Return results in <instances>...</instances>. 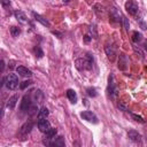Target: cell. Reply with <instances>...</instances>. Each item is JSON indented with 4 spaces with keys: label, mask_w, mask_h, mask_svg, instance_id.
<instances>
[{
    "label": "cell",
    "mask_w": 147,
    "mask_h": 147,
    "mask_svg": "<svg viewBox=\"0 0 147 147\" xmlns=\"http://www.w3.org/2000/svg\"><path fill=\"white\" fill-rule=\"evenodd\" d=\"M91 39H92V37H90L88 34H86V36L84 37V41H85V42H88V41H90Z\"/></svg>",
    "instance_id": "27"
},
{
    "label": "cell",
    "mask_w": 147,
    "mask_h": 147,
    "mask_svg": "<svg viewBox=\"0 0 147 147\" xmlns=\"http://www.w3.org/2000/svg\"><path fill=\"white\" fill-rule=\"evenodd\" d=\"M33 127V123L32 122H25L22 126H21V130H20V133L22 134V136H26L30 131H31V129Z\"/></svg>",
    "instance_id": "11"
},
{
    "label": "cell",
    "mask_w": 147,
    "mask_h": 147,
    "mask_svg": "<svg viewBox=\"0 0 147 147\" xmlns=\"http://www.w3.org/2000/svg\"><path fill=\"white\" fill-rule=\"evenodd\" d=\"M80 117H82L83 119H85V121L90 122V123H93V124H96V123L99 122V119H98L96 115H95L94 113L90 111V110L82 111V113H80Z\"/></svg>",
    "instance_id": "2"
},
{
    "label": "cell",
    "mask_w": 147,
    "mask_h": 147,
    "mask_svg": "<svg viewBox=\"0 0 147 147\" xmlns=\"http://www.w3.org/2000/svg\"><path fill=\"white\" fill-rule=\"evenodd\" d=\"M125 9L130 15H136L138 13L139 7H138V3L134 0H127L125 2Z\"/></svg>",
    "instance_id": "3"
},
{
    "label": "cell",
    "mask_w": 147,
    "mask_h": 147,
    "mask_svg": "<svg viewBox=\"0 0 147 147\" xmlns=\"http://www.w3.org/2000/svg\"><path fill=\"white\" fill-rule=\"evenodd\" d=\"M32 16L34 17V20L36 21H38L39 23H41L42 25H46V26H49V22L45 18V17H42L41 15H39V14H37V13H34V11H32Z\"/></svg>",
    "instance_id": "12"
},
{
    "label": "cell",
    "mask_w": 147,
    "mask_h": 147,
    "mask_svg": "<svg viewBox=\"0 0 147 147\" xmlns=\"http://www.w3.org/2000/svg\"><path fill=\"white\" fill-rule=\"evenodd\" d=\"M127 137L130 138V140H132L134 142H140L141 141V134L136 130H130L127 132Z\"/></svg>",
    "instance_id": "10"
},
{
    "label": "cell",
    "mask_w": 147,
    "mask_h": 147,
    "mask_svg": "<svg viewBox=\"0 0 147 147\" xmlns=\"http://www.w3.org/2000/svg\"><path fill=\"white\" fill-rule=\"evenodd\" d=\"M69 1H71V0H63V2H69Z\"/></svg>",
    "instance_id": "28"
},
{
    "label": "cell",
    "mask_w": 147,
    "mask_h": 147,
    "mask_svg": "<svg viewBox=\"0 0 147 147\" xmlns=\"http://www.w3.org/2000/svg\"><path fill=\"white\" fill-rule=\"evenodd\" d=\"M108 95L110 98H114L115 93H116V87H115V82H114V76L110 75L108 78V88H107Z\"/></svg>",
    "instance_id": "7"
},
{
    "label": "cell",
    "mask_w": 147,
    "mask_h": 147,
    "mask_svg": "<svg viewBox=\"0 0 147 147\" xmlns=\"http://www.w3.org/2000/svg\"><path fill=\"white\" fill-rule=\"evenodd\" d=\"M31 84H32V80H24V82H22V83L20 84V87H21V90H24L25 87L30 86Z\"/></svg>",
    "instance_id": "23"
},
{
    "label": "cell",
    "mask_w": 147,
    "mask_h": 147,
    "mask_svg": "<svg viewBox=\"0 0 147 147\" xmlns=\"http://www.w3.org/2000/svg\"><path fill=\"white\" fill-rule=\"evenodd\" d=\"M15 17L20 21V22H22V23H25L26 22V16H25V14L22 11V10H15Z\"/></svg>",
    "instance_id": "16"
},
{
    "label": "cell",
    "mask_w": 147,
    "mask_h": 147,
    "mask_svg": "<svg viewBox=\"0 0 147 147\" xmlns=\"http://www.w3.org/2000/svg\"><path fill=\"white\" fill-rule=\"evenodd\" d=\"M1 5L3 8H9L10 7V1L9 0H1Z\"/></svg>",
    "instance_id": "24"
},
{
    "label": "cell",
    "mask_w": 147,
    "mask_h": 147,
    "mask_svg": "<svg viewBox=\"0 0 147 147\" xmlns=\"http://www.w3.org/2000/svg\"><path fill=\"white\" fill-rule=\"evenodd\" d=\"M127 64H129V59L126 57L125 54H121L118 59V68L121 70H125L127 68Z\"/></svg>",
    "instance_id": "8"
},
{
    "label": "cell",
    "mask_w": 147,
    "mask_h": 147,
    "mask_svg": "<svg viewBox=\"0 0 147 147\" xmlns=\"http://www.w3.org/2000/svg\"><path fill=\"white\" fill-rule=\"evenodd\" d=\"M56 133H57L56 129H54V127H51L48 131H46V132H45V137H44L45 139H44L42 144H44V145H49V144H51V140H53V139L55 138Z\"/></svg>",
    "instance_id": "5"
},
{
    "label": "cell",
    "mask_w": 147,
    "mask_h": 147,
    "mask_svg": "<svg viewBox=\"0 0 147 147\" xmlns=\"http://www.w3.org/2000/svg\"><path fill=\"white\" fill-rule=\"evenodd\" d=\"M131 116H132V117H133V118H134L137 122H140V123H145V121H144V119H142L140 116H137V115H134V114H131Z\"/></svg>",
    "instance_id": "26"
},
{
    "label": "cell",
    "mask_w": 147,
    "mask_h": 147,
    "mask_svg": "<svg viewBox=\"0 0 147 147\" xmlns=\"http://www.w3.org/2000/svg\"><path fill=\"white\" fill-rule=\"evenodd\" d=\"M16 71H17V74H18L20 76H22V77H31V76H32L31 70H29L28 68H25V67H23V65L16 67Z\"/></svg>",
    "instance_id": "9"
},
{
    "label": "cell",
    "mask_w": 147,
    "mask_h": 147,
    "mask_svg": "<svg viewBox=\"0 0 147 147\" xmlns=\"http://www.w3.org/2000/svg\"><path fill=\"white\" fill-rule=\"evenodd\" d=\"M49 145L51 146H64V139H63V137H57L56 139L51 141Z\"/></svg>",
    "instance_id": "17"
},
{
    "label": "cell",
    "mask_w": 147,
    "mask_h": 147,
    "mask_svg": "<svg viewBox=\"0 0 147 147\" xmlns=\"http://www.w3.org/2000/svg\"><path fill=\"white\" fill-rule=\"evenodd\" d=\"M122 20H123V24H124V28H125L126 30H129V21H127V18H126L125 16H123V17H122Z\"/></svg>",
    "instance_id": "25"
},
{
    "label": "cell",
    "mask_w": 147,
    "mask_h": 147,
    "mask_svg": "<svg viewBox=\"0 0 147 147\" xmlns=\"http://www.w3.org/2000/svg\"><path fill=\"white\" fill-rule=\"evenodd\" d=\"M48 115V109L46 107H42L39 111H38V118H44V117H47Z\"/></svg>",
    "instance_id": "19"
},
{
    "label": "cell",
    "mask_w": 147,
    "mask_h": 147,
    "mask_svg": "<svg viewBox=\"0 0 147 147\" xmlns=\"http://www.w3.org/2000/svg\"><path fill=\"white\" fill-rule=\"evenodd\" d=\"M86 91H87V95H88V96H91V98L96 96V90H95L94 87H88Z\"/></svg>",
    "instance_id": "22"
},
{
    "label": "cell",
    "mask_w": 147,
    "mask_h": 147,
    "mask_svg": "<svg viewBox=\"0 0 147 147\" xmlns=\"http://www.w3.org/2000/svg\"><path fill=\"white\" fill-rule=\"evenodd\" d=\"M33 52H34L36 56H38V57H42V55H44V52L41 51V48H40L39 46H36V47L33 48Z\"/></svg>",
    "instance_id": "21"
},
{
    "label": "cell",
    "mask_w": 147,
    "mask_h": 147,
    "mask_svg": "<svg viewBox=\"0 0 147 147\" xmlns=\"http://www.w3.org/2000/svg\"><path fill=\"white\" fill-rule=\"evenodd\" d=\"M132 40H133L134 42H140V41L142 40V34H141L140 32H138V31L132 32Z\"/></svg>",
    "instance_id": "18"
},
{
    "label": "cell",
    "mask_w": 147,
    "mask_h": 147,
    "mask_svg": "<svg viewBox=\"0 0 147 147\" xmlns=\"http://www.w3.org/2000/svg\"><path fill=\"white\" fill-rule=\"evenodd\" d=\"M65 94H67V98L70 100V102H72V103H76L77 102V93L74 90H71V88L67 90Z\"/></svg>",
    "instance_id": "13"
},
{
    "label": "cell",
    "mask_w": 147,
    "mask_h": 147,
    "mask_svg": "<svg viewBox=\"0 0 147 147\" xmlns=\"http://www.w3.org/2000/svg\"><path fill=\"white\" fill-rule=\"evenodd\" d=\"M17 101H18V95H17V94L10 96V98L8 99V101H7V107H8L9 109H14L15 106H16V103H17Z\"/></svg>",
    "instance_id": "14"
},
{
    "label": "cell",
    "mask_w": 147,
    "mask_h": 147,
    "mask_svg": "<svg viewBox=\"0 0 147 147\" xmlns=\"http://www.w3.org/2000/svg\"><path fill=\"white\" fill-rule=\"evenodd\" d=\"M20 33H21V29L18 26H11L10 28V34L13 37H18Z\"/></svg>",
    "instance_id": "20"
},
{
    "label": "cell",
    "mask_w": 147,
    "mask_h": 147,
    "mask_svg": "<svg viewBox=\"0 0 147 147\" xmlns=\"http://www.w3.org/2000/svg\"><path fill=\"white\" fill-rule=\"evenodd\" d=\"M31 106H32V105H31V98H30V95L25 94V95L22 98V101H21V105H20L21 111H23V113L29 111V109H30Z\"/></svg>",
    "instance_id": "4"
},
{
    "label": "cell",
    "mask_w": 147,
    "mask_h": 147,
    "mask_svg": "<svg viewBox=\"0 0 147 147\" xmlns=\"http://www.w3.org/2000/svg\"><path fill=\"white\" fill-rule=\"evenodd\" d=\"M37 125H38V129H39L41 132H46V131H48V130L51 129V123L46 119V117H44V118H38Z\"/></svg>",
    "instance_id": "6"
},
{
    "label": "cell",
    "mask_w": 147,
    "mask_h": 147,
    "mask_svg": "<svg viewBox=\"0 0 147 147\" xmlns=\"http://www.w3.org/2000/svg\"><path fill=\"white\" fill-rule=\"evenodd\" d=\"M18 85V78L15 74H9L6 78V86L9 90H15Z\"/></svg>",
    "instance_id": "1"
},
{
    "label": "cell",
    "mask_w": 147,
    "mask_h": 147,
    "mask_svg": "<svg viewBox=\"0 0 147 147\" xmlns=\"http://www.w3.org/2000/svg\"><path fill=\"white\" fill-rule=\"evenodd\" d=\"M106 54H107V56L109 57L110 61H114L115 60L116 52H115V49H114L113 46H106Z\"/></svg>",
    "instance_id": "15"
}]
</instances>
